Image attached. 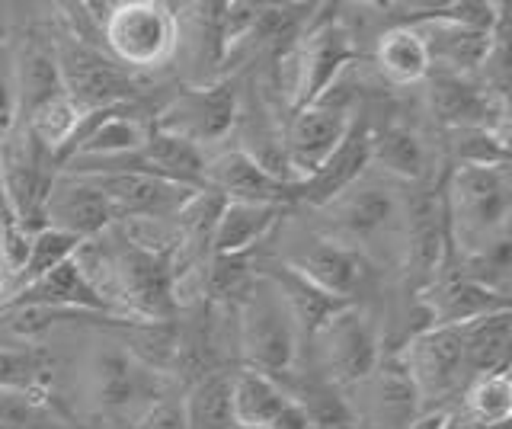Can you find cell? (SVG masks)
<instances>
[{
  "instance_id": "1",
  "label": "cell",
  "mask_w": 512,
  "mask_h": 429,
  "mask_svg": "<svg viewBox=\"0 0 512 429\" xmlns=\"http://www.w3.org/2000/svg\"><path fill=\"white\" fill-rule=\"evenodd\" d=\"M404 199L400 183L368 167L362 177L330 199L324 209L327 234L359 250L368 263L400 260L404 250Z\"/></svg>"
},
{
  "instance_id": "2",
  "label": "cell",
  "mask_w": 512,
  "mask_h": 429,
  "mask_svg": "<svg viewBox=\"0 0 512 429\" xmlns=\"http://www.w3.org/2000/svg\"><path fill=\"white\" fill-rule=\"evenodd\" d=\"M448 244L461 257L493 250L509 241L512 183L503 167H452L442 183Z\"/></svg>"
},
{
  "instance_id": "3",
  "label": "cell",
  "mask_w": 512,
  "mask_h": 429,
  "mask_svg": "<svg viewBox=\"0 0 512 429\" xmlns=\"http://www.w3.org/2000/svg\"><path fill=\"white\" fill-rule=\"evenodd\" d=\"M90 404L106 417H128L135 426L160 407L164 372L144 362L132 343H96L84 369Z\"/></svg>"
},
{
  "instance_id": "4",
  "label": "cell",
  "mask_w": 512,
  "mask_h": 429,
  "mask_svg": "<svg viewBox=\"0 0 512 429\" xmlns=\"http://www.w3.org/2000/svg\"><path fill=\"white\" fill-rule=\"evenodd\" d=\"M301 333L285 298L263 273L237 305V346L244 369L279 378L295 369Z\"/></svg>"
},
{
  "instance_id": "5",
  "label": "cell",
  "mask_w": 512,
  "mask_h": 429,
  "mask_svg": "<svg viewBox=\"0 0 512 429\" xmlns=\"http://www.w3.org/2000/svg\"><path fill=\"white\" fill-rule=\"evenodd\" d=\"M103 42L125 71H151L180 49V17L160 0L112 4L103 20Z\"/></svg>"
},
{
  "instance_id": "6",
  "label": "cell",
  "mask_w": 512,
  "mask_h": 429,
  "mask_svg": "<svg viewBox=\"0 0 512 429\" xmlns=\"http://www.w3.org/2000/svg\"><path fill=\"white\" fill-rule=\"evenodd\" d=\"M314 343L317 375L336 388H352L378 369L381 330L375 314L362 305H346L330 321L308 337Z\"/></svg>"
},
{
  "instance_id": "7",
  "label": "cell",
  "mask_w": 512,
  "mask_h": 429,
  "mask_svg": "<svg viewBox=\"0 0 512 429\" xmlns=\"http://www.w3.org/2000/svg\"><path fill=\"white\" fill-rule=\"evenodd\" d=\"M397 362L410 375L416 394H420L423 413L445 410V401L458 397L468 388V369H464L461 340L455 327H423L407 340L397 353Z\"/></svg>"
},
{
  "instance_id": "8",
  "label": "cell",
  "mask_w": 512,
  "mask_h": 429,
  "mask_svg": "<svg viewBox=\"0 0 512 429\" xmlns=\"http://www.w3.org/2000/svg\"><path fill=\"white\" fill-rule=\"evenodd\" d=\"M55 58L61 71V87L77 109L90 113V109L132 103L138 90L135 74L103 55L96 45L68 36V42H61L55 49Z\"/></svg>"
},
{
  "instance_id": "9",
  "label": "cell",
  "mask_w": 512,
  "mask_h": 429,
  "mask_svg": "<svg viewBox=\"0 0 512 429\" xmlns=\"http://www.w3.org/2000/svg\"><path fill=\"white\" fill-rule=\"evenodd\" d=\"M237 122V93L231 84L186 87L160 109L151 125L157 132L183 138L196 148H212L231 135Z\"/></svg>"
},
{
  "instance_id": "10",
  "label": "cell",
  "mask_w": 512,
  "mask_h": 429,
  "mask_svg": "<svg viewBox=\"0 0 512 429\" xmlns=\"http://www.w3.org/2000/svg\"><path fill=\"white\" fill-rule=\"evenodd\" d=\"M349 109L327 103V100H314L308 106H301L288 119L285 132H282V148H285V161L292 177L298 183L311 180L314 173L327 164V157L343 145V138L352 129Z\"/></svg>"
},
{
  "instance_id": "11",
  "label": "cell",
  "mask_w": 512,
  "mask_h": 429,
  "mask_svg": "<svg viewBox=\"0 0 512 429\" xmlns=\"http://www.w3.org/2000/svg\"><path fill=\"white\" fill-rule=\"evenodd\" d=\"M343 391L356 394L349 397V407L359 429H410L423 413L420 394L397 356L381 359L365 381Z\"/></svg>"
},
{
  "instance_id": "12",
  "label": "cell",
  "mask_w": 512,
  "mask_h": 429,
  "mask_svg": "<svg viewBox=\"0 0 512 429\" xmlns=\"http://www.w3.org/2000/svg\"><path fill=\"white\" fill-rule=\"evenodd\" d=\"M282 263L295 269L301 279H308L314 289L327 292L330 298L349 301V305L356 301V295L365 292V285L372 282L375 273L359 250H352L330 234L304 237V244L295 253H288Z\"/></svg>"
},
{
  "instance_id": "13",
  "label": "cell",
  "mask_w": 512,
  "mask_h": 429,
  "mask_svg": "<svg viewBox=\"0 0 512 429\" xmlns=\"http://www.w3.org/2000/svg\"><path fill=\"white\" fill-rule=\"evenodd\" d=\"M84 180L100 186V193L112 202L119 221H135V218L173 221L183 212V205L199 193V189L160 180L154 173H144V170H112V173H96V177H84Z\"/></svg>"
},
{
  "instance_id": "14",
  "label": "cell",
  "mask_w": 512,
  "mask_h": 429,
  "mask_svg": "<svg viewBox=\"0 0 512 429\" xmlns=\"http://www.w3.org/2000/svg\"><path fill=\"white\" fill-rule=\"evenodd\" d=\"M42 225L58 228L64 234L77 237L80 244L103 237L119 225V215L112 202L84 177H71V173H55V183L48 189Z\"/></svg>"
},
{
  "instance_id": "15",
  "label": "cell",
  "mask_w": 512,
  "mask_h": 429,
  "mask_svg": "<svg viewBox=\"0 0 512 429\" xmlns=\"http://www.w3.org/2000/svg\"><path fill=\"white\" fill-rule=\"evenodd\" d=\"M205 189L224 202H266V205H292L298 202L301 186L285 183L256 164L247 151L224 148L205 161Z\"/></svg>"
},
{
  "instance_id": "16",
  "label": "cell",
  "mask_w": 512,
  "mask_h": 429,
  "mask_svg": "<svg viewBox=\"0 0 512 429\" xmlns=\"http://www.w3.org/2000/svg\"><path fill=\"white\" fill-rule=\"evenodd\" d=\"M429 77V109L442 129H493L506 132V97L493 93L471 77L426 74Z\"/></svg>"
},
{
  "instance_id": "17",
  "label": "cell",
  "mask_w": 512,
  "mask_h": 429,
  "mask_svg": "<svg viewBox=\"0 0 512 429\" xmlns=\"http://www.w3.org/2000/svg\"><path fill=\"white\" fill-rule=\"evenodd\" d=\"M420 301L426 311V327H461L484 314L509 308V295H500L487 285L461 276L458 269H448V263L420 292Z\"/></svg>"
},
{
  "instance_id": "18",
  "label": "cell",
  "mask_w": 512,
  "mask_h": 429,
  "mask_svg": "<svg viewBox=\"0 0 512 429\" xmlns=\"http://www.w3.org/2000/svg\"><path fill=\"white\" fill-rule=\"evenodd\" d=\"M7 308H48V311H77V314H112L109 305L93 292V285L87 276L80 273L77 260L61 263L52 273H45L42 279L23 285L20 292H13V298L4 301Z\"/></svg>"
},
{
  "instance_id": "19",
  "label": "cell",
  "mask_w": 512,
  "mask_h": 429,
  "mask_svg": "<svg viewBox=\"0 0 512 429\" xmlns=\"http://www.w3.org/2000/svg\"><path fill=\"white\" fill-rule=\"evenodd\" d=\"M301 68H304V106L314 103L327 87H333L356 58L352 33L343 23H320L298 36Z\"/></svg>"
},
{
  "instance_id": "20",
  "label": "cell",
  "mask_w": 512,
  "mask_h": 429,
  "mask_svg": "<svg viewBox=\"0 0 512 429\" xmlns=\"http://www.w3.org/2000/svg\"><path fill=\"white\" fill-rule=\"evenodd\" d=\"M288 205L266 202H221V212L212 228L215 257H250L266 237L282 225Z\"/></svg>"
},
{
  "instance_id": "21",
  "label": "cell",
  "mask_w": 512,
  "mask_h": 429,
  "mask_svg": "<svg viewBox=\"0 0 512 429\" xmlns=\"http://www.w3.org/2000/svg\"><path fill=\"white\" fill-rule=\"evenodd\" d=\"M372 167V129L362 122H352L349 135L343 138V145L336 148L327 164L320 167L311 180L301 183V193L298 202H308L314 209H324L330 199H336L356 183L362 173Z\"/></svg>"
},
{
  "instance_id": "22",
  "label": "cell",
  "mask_w": 512,
  "mask_h": 429,
  "mask_svg": "<svg viewBox=\"0 0 512 429\" xmlns=\"http://www.w3.org/2000/svg\"><path fill=\"white\" fill-rule=\"evenodd\" d=\"M429 141L420 129L394 122L388 129L372 132V170L384 173L400 186H420L429 180Z\"/></svg>"
},
{
  "instance_id": "23",
  "label": "cell",
  "mask_w": 512,
  "mask_h": 429,
  "mask_svg": "<svg viewBox=\"0 0 512 429\" xmlns=\"http://www.w3.org/2000/svg\"><path fill=\"white\" fill-rule=\"evenodd\" d=\"M455 330L461 340V356H464L468 378L509 372V349H512V311L509 308L484 314Z\"/></svg>"
},
{
  "instance_id": "24",
  "label": "cell",
  "mask_w": 512,
  "mask_h": 429,
  "mask_svg": "<svg viewBox=\"0 0 512 429\" xmlns=\"http://www.w3.org/2000/svg\"><path fill=\"white\" fill-rule=\"evenodd\" d=\"M10 87H13V106L20 109V119H26L32 109H39L42 103L61 97L64 87H61L55 49L29 45L10 71Z\"/></svg>"
},
{
  "instance_id": "25",
  "label": "cell",
  "mask_w": 512,
  "mask_h": 429,
  "mask_svg": "<svg viewBox=\"0 0 512 429\" xmlns=\"http://www.w3.org/2000/svg\"><path fill=\"white\" fill-rule=\"evenodd\" d=\"M263 276L276 285L279 295L285 298V305H288V311H292L301 337L304 333L311 337V333H317L320 327H324L336 311L349 305V301L330 298L327 292L314 289L308 279H301L295 269H288L285 263H279L276 269H263Z\"/></svg>"
},
{
  "instance_id": "26",
  "label": "cell",
  "mask_w": 512,
  "mask_h": 429,
  "mask_svg": "<svg viewBox=\"0 0 512 429\" xmlns=\"http://www.w3.org/2000/svg\"><path fill=\"white\" fill-rule=\"evenodd\" d=\"M231 375L234 372H208L186 388L180 404L183 429H231L234 407H231Z\"/></svg>"
},
{
  "instance_id": "27",
  "label": "cell",
  "mask_w": 512,
  "mask_h": 429,
  "mask_svg": "<svg viewBox=\"0 0 512 429\" xmlns=\"http://www.w3.org/2000/svg\"><path fill=\"white\" fill-rule=\"evenodd\" d=\"M375 65L384 81L394 87L420 84L429 74V58H426V49L413 26H391L388 33L378 36Z\"/></svg>"
},
{
  "instance_id": "28",
  "label": "cell",
  "mask_w": 512,
  "mask_h": 429,
  "mask_svg": "<svg viewBox=\"0 0 512 429\" xmlns=\"http://www.w3.org/2000/svg\"><path fill=\"white\" fill-rule=\"evenodd\" d=\"M231 407L234 423L269 426L288 407V394L272 375L240 369L231 375Z\"/></svg>"
},
{
  "instance_id": "29",
  "label": "cell",
  "mask_w": 512,
  "mask_h": 429,
  "mask_svg": "<svg viewBox=\"0 0 512 429\" xmlns=\"http://www.w3.org/2000/svg\"><path fill=\"white\" fill-rule=\"evenodd\" d=\"M464 420L474 429H509L512 417V385L509 372L477 375L461 391Z\"/></svg>"
},
{
  "instance_id": "30",
  "label": "cell",
  "mask_w": 512,
  "mask_h": 429,
  "mask_svg": "<svg viewBox=\"0 0 512 429\" xmlns=\"http://www.w3.org/2000/svg\"><path fill=\"white\" fill-rule=\"evenodd\" d=\"M80 116H84V109H77L71 100H68V93H61V97L55 100H48L42 103L39 109H32V113L20 122L26 135L36 141V145L52 157V161H58V154L64 151V145L71 141L74 129H77V122ZM58 167V164H55Z\"/></svg>"
},
{
  "instance_id": "31",
  "label": "cell",
  "mask_w": 512,
  "mask_h": 429,
  "mask_svg": "<svg viewBox=\"0 0 512 429\" xmlns=\"http://www.w3.org/2000/svg\"><path fill=\"white\" fill-rule=\"evenodd\" d=\"M80 250V241L71 234H64L58 228H48L42 225L39 231H32L29 234V250H26V263L20 269V276H16V289L13 292H20L23 285L29 282H36L42 279L45 273H52V269H58L61 263H68L74 260V253Z\"/></svg>"
},
{
  "instance_id": "32",
  "label": "cell",
  "mask_w": 512,
  "mask_h": 429,
  "mask_svg": "<svg viewBox=\"0 0 512 429\" xmlns=\"http://www.w3.org/2000/svg\"><path fill=\"white\" fill-rule=\"evenodd\" d=\"M445 151L455 167H503L509 164L506 132L493 129H445Z\"/></svg>"
},
{
  "instance_id": "33",
  "label": "cell",
  "mask_w": 512,
  "mask_h": 429,
  "mask_svg": "<svg viewBox=\"0 0 512 429\" xmlns=\"http://www.w3.org/2000/svg\"><path fill=\"white\" fill-rule=\"evenodd\" d=\"M0 429H58L52 397L42 391L0 388Z\"/></svg>"
},
{
  "instance_id": "34",
  "label": "cell",
  "mask_w": 512,
  "mask_h": 429,
  "mask_svg": "<svg viewBox=\"0 0 512 429\" xmlns=\"http://www.w3.org/2000/svg\"><path fill=\"white\" fill-rule=\"evenodd\" d=\"M52 372H48V359L39 349H16V346H0V388H16V391H42Z\"/></svg>"
},
{
  "instance_id": "35",
  "label": "cell",
  "mask_w": 512,
  "mask_h": 429,
  "mask_svg": "<svg viewBox=\"0 0 512 429\" xmlns=\"http://www.w3.org/2000/svg\"><path fill=\"white\" fill-rule=\"evenodd\" d=\"M269 429H311V420L304 417V410L295 401H288V407L269 423Z\"/></svg>"
},
{
  "instance_id": "36",
  "label": "cell",
  "mask_w": 512,
  "mask_h": 429,
  "mask_svg": "<svg viewBox=\"0 0 512 429\" xmlns=\"http://www.w3.org/2000/svg\"><path fill=\"white\" fill-rule=\"evenodd\" d=\"M4 39H7V23H4V13H0V49H4Z\"/></svg>"
},
{
  "instance_id": "37",
  "label": "cell",
  "mask_w": 512,
  "mask_h": 429,
  "mask_svg": "<svg viewBox=\"0 0 512 429\" xmlns=\"http://www.w3.org/2000/svg\"><path fill=\"white\" fill-rule=\"evenodd\" d=\"M231 429H269V426H253V423H234Z\"/></svg>"
},
{
  "instance_id": "38",
  "label": "cell",
  "mask_w": 512,
  "mask_h": 429,
  "mask_svg": "<svg viewBox=\"0 0 512 429\" xmlns=\"http://www.w3.org/2000/svg\"><path fill=\"white\" fill-rule=\"evenodd\" d=\"M356 429H359V426H356Z\"/></svg>"
},
{
  "instance_id": "39",
  "label": "cell",
  "mask_w": 512,
  "mask_h": 429,
  "mask_svg": "<svg viewBox=\"0 0 512 429\" xmlns=\"http://www.w3.org/2000/svg\"><path fill=\"white\" fill-rule=\"evenodd\" d=\"M58 429H61V426H58Z\"/></svg>"
}]
</instances>
